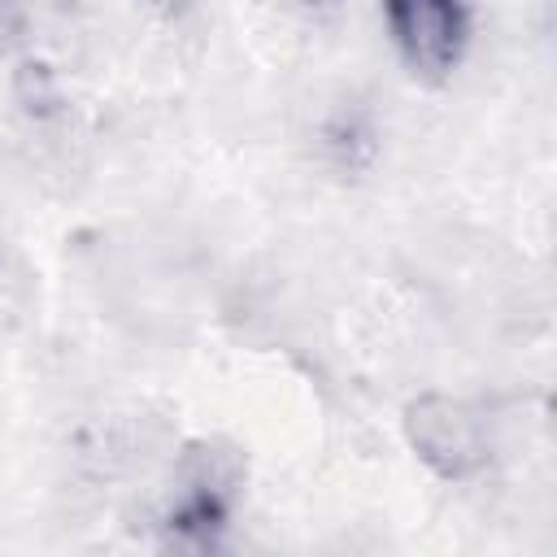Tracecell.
Wrapping results in <instances>:
<instances>
[{
	"label": "cell",
	"instance_id": "2",
	"mask_svg": "<svg viewBox=\"0 0 557 557\" xmlns=\"http://www.w3.org/2000/svg\"><path fill=\"white\" fill-rule=\"evenodd\" d=\"M405 440L440 479H470L492 457L487 418L444 392H426L405 409Z\"/></svg>",
	"mask_w": 557,
	"mask_h": 557
},
{
	"label": "cell",
	"instance_id": "3",
	"mask_svg": "<svg viewBox=\"0 0 557 557\" xmlns=\"http://www.w3.org/2000/svg\"><path fill=\"white\" fill-rule=\"evenodd\" d=\"M383 26L400 61L422 78L453 74L470 44L466 0H383Z\"/></svg>",
	"mask_w": 557,
	"mask_h": 557
},
{
	"label": "cell",
	"instance_id": "1",
	"mask_svg": "<svg viewBox=\"0 0 557 557\" xmlns=\"http://www.w3.org/2000/svg\"><path fill=\"white\" fill-rule=\"evenodd\" d=\"M244 483V466L235 448L222 444H191L174 466V492L165 505V531L174 544H213L226 527L235 492Z\"/></svg>",
	"mask_w": 557,
	"mask_h": 557
}]
</instances>
